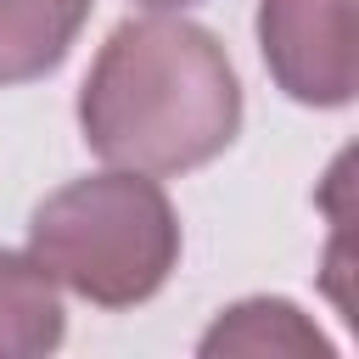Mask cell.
I'll use <instances>...</instances> for the list:
<instances>
[{
  "label": "cell",
  "instance_id": "6",
  "mask_svg": "<svg viewBox=\"0 0 359 359\" xmlns=\"http://www.w3.org/2000/svg\"><path fill=\"white\" fill-rule=\"evenodd\" d=\"M202 353H292V359H331V342L286 303V297H247L213 320Z\"/></svg>",
  "mask_w": 359,
  "mask_h": 359
},
{
  "label": "cell",
  "instance_id": "5",
  "mask_svg": "<svg viewBox=\"0 0 359 359\" xmlns=\"http://www.w3.org/2000/svg\"><path fill=\"white\" fill-rule=\"evenodd\" d=\"M67 314L56 297V280L28 258L0 247V359H39L62 348Z\"/></svg>",
  "mask_w": 359,
  "mask_h": 359
},
{
  "label": "cell",
  "instance_id": "1",
  "mask_svg": "<svg viewBox=\"0 0 359 359\" xmlns=\"http://www.w3.org/2000/svg\"><path fill=\"white\" fill-rule=\"evenodd\" d=\"M79 129L112 168L185 174L236 140L241 84L208 28L185 17H129L90 62Z\"/></svg>",
  "mask_w": 359,
  "mask_h": 359
},
{
  "label": "cell",
  "instance_id": "7",
  "mask_svg": "<svg viewBox=\"0 0 359 359\" xmlns=\"http://www.w3.org/2000/svg\"><path fill=\"white\" fill-rule=\"evenodd\" d=\"M135 6H146V11H185V6H196V0H135Z\"/></svg>",
  "mask_w": 359,
  "mask_h": 359
},
{
  "label": "cell",
  "instance_id": "2",
  "mask_svg": "<svg viewBox=\"0 0 359 359\" xmlns=\"http://www.w3.org/2000/svg\"><path fill=\"white\" fill-rule=\"evenodd\" d=\"M28 258L95 309H135L180 264V219L151 174H84L28 219Z\"/></svg>",
  "mask_w": 359,
  "mask_h": 359
},
{
  "label": "cell",
  "instance_id": "4",
  "mask_svg": "<svg viewBox=\"0 0 359 359\" xmlns=\"http://www.w3.org/2000/svg\"><path fill=\"white\" fill-rule=\"evenodd\" d=\"M95 0H0V84L45 79L67 62Z\"/></svg>",
  "mask_w": 359,
  "mask_h": 359
},
{
  "label": "cell",
  "instance_id": "3",
  "mask_svg": "<svg viewBox=\"0 0 359 359\" xmlns=\"http://www.w3.org/2000/svg\"><path fill=\"white\" fill-rule=\"evenodd\" d=\"M258 50L303 107H348L359 90L353 0H258Z\"/></svg>",
  "mask_w": 359,
  "mask_h": 359
}]
</instances>
